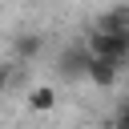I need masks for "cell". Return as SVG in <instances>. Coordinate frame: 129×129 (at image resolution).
I'll return each mask as SVG.
<instances>
[{"instance_id":"obj_1","label":"cell","mask_w":129,"mask_h":129,"mask_svg":"<svg viewBox=\"0 0 129 129\" xmlns=\"http://www.w3.org/2000/svg\"><path fill=\"white\" fill-rule=\"evenodd\" d=\"M85 44H89V52L93 56H109V60H117L121 69L129 64V32H89L85 36Z\"/></svg>"},{"instance_id":"obj_2","label":"cell","mask_w":129,"mask_h":129,"mask_svg":"<svg viewBox=\"0 0 129 129\" xmlns=\"http://www.w3.org/2000/svg\"><path fill=\"white\" fill-rule=\"evenodd\" d=\"M89 60H93L89 44H85V40H73L69 48H60V60H56V73H60L64 81H85V77H89Z\"/></svg>"},{"instance_id":"obj_3","label":"cell","mask_w":129,"mask_h":129,"mask_svg":"<svg viewBox=\"0 0 129 129\" xmlns=\"http://www.w3.org/2000/svg\"><path fill=\"white\" fill-rule=\"evenodd\" d=\"M85 81H93L97 89H113L117 81H121V64L117 60H109V56H93L89 60V77Z\"/></svg>"},{"instance_id":"obj_4","label":"cell","mask_w":129,"mask_h":129,"mask_svg":"<svg viewBox=\"0 0 129 129\" xmlns=\"http://www.w3.org/2000/svg\"><path fill=\"white\" fill-rule=\"evenodd\" d=\"M93 28L97 32H129V0L125 4H113L109 12H101Z\"/></svg>"},{"instance_id":"obj_5","label":"cell","mask_w":129,"mask_h":129,"mask_svg":"<svg viewBox=\"0 0 129 129\" xmlns=\"http://www.w3.org/2000/svg\"><path fill=\"white\" fill-rule=\"evenodd\" d=\"M40 48H44V40H40V32H20V36L12 40V52H16V60H20V64H28V60H36V56H40Z\"/></svg>"},{"instance_id":"obj_6","label":"cell","mask_w":129,"mask_h":129,"mask_svg":"<svg viewBox=\"0 0 129 129\" xmlns=\"http://www.w3.org/2000/svg\"><path fill=\"white\" fill-rule=\"evenodd\" d=\"M28 109H32V113H52V109H56V89H52V85L28 89Z\"/></svg>"},{"instance_id":"obj_7","label":"cell","mask_w":129,"mask_h":129,"mask_svg":"<svg viewBox=\"0 0 129 129\" xmlns=\"http://www.w3.org/2000/svg\"><path fill=\"white\" fill-rule=\"evenodd\" d=\"M113 129H129V101H121V109L113 117Z\"/></svg>"},{"instance_id":"obj_8","label":"cell","mask_w":129,"mask_h":129,"mask_svg":"<svg viewBox=\"0 0 129 129\" xmlns=\"http://www.w3.org/2000/svg\"><path fill=\"white\" fill-rule=\"evenodd\" d=\"M8 85H12V64H0V97L8 93Z\"/></svg>"}]
</instances>
